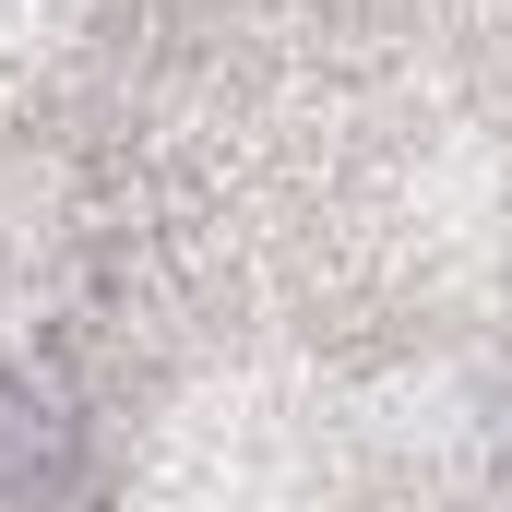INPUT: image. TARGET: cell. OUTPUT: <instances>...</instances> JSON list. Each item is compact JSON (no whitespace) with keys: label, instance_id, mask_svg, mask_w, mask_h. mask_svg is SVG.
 <instances>
[{"label":"cell","instance_id":"obj_1","mask_svg":"<svg viewBox=\"0 0 512 512\" xmlns=\"http://www.w3.org/2000/svg\"><path fill=\"white\" fill-rule=\"evenodd\" d=\"M0 512H96V429L24 358H0Z\"/></svg>","mask_w":512,"mask_h":512}]
</instances>
